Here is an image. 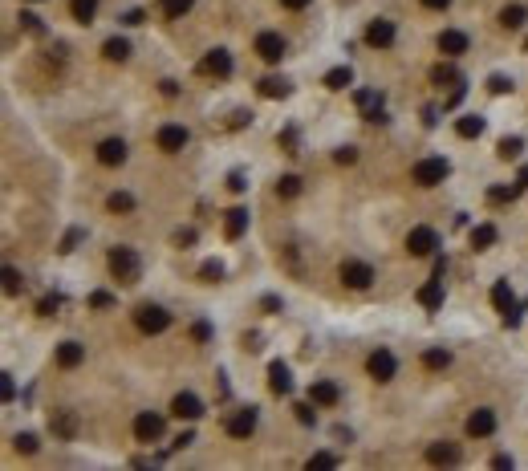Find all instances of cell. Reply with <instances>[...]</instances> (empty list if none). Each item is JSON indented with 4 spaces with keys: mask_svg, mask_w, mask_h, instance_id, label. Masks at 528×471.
<instances>
[{
    "mask_svg": "<svg viewBox=\"0 0 528 471\" xmlns=\"http://www.w3.org/2000/svg\"><path fill=\"white\" fill-rule=\"evenodd\" d=\"M261 98H289V82H285V78H272V74H268V78H261Z\"/></svg>",
    "mask_w": 528,
    "mask_h": 471,
    "instance_id": "obj_30",
    "label": "cell"
},
{
    "mask_svg": "<svg viewBox=\"0 0 528 471\" xmlns=\"http://www.w3.org/2000/svg\"><path fill=\"white\" fill-rule=\"evenodd\" d=\"M419 305H423V309H439V305H443V281L431 276V281L419 289Z\"/></svg>",
    "mask_w": 528,
    "mask_h": 471,
    "instance_id": "obj_27",
    "label": "cell"
},
{
    "mask_svg": "<svg viewBox=\"0 0 528 471\" xmlns=\"http://www.w3.org/2000/svg\"><path fill=\"white\" fill-rule=\"evenodd\" d=\"M342 285L346 289H370L374 285V268L366 260H346L342 264Z\"/></svg>",
    "mask_w": 528,
    "mask_h": 471,
    "instance_id": "obj_7",
    "label": "cell"
},
{
    "mask_svg": "<svg viewBox=\"0 0 528 471\" xmlns=\"http://www.w3.org/2000/svg\"><path fill=\"white\" fill-rule=\"evenodd\" d=\"M435 248H439V236H435V228L419 223V228H410V232H406V252H410V256H431Z\"/></svg>",
    "mask_w": 528,
    "mask_h": 471,
    "instance_id": "obj_4",
    "label": "cell"
},
{
    "mask_svg": "<svg viewBox=\"0 0 528 471\" xmlns=\"http://www.w3.org/2000/svg\"><path fill=\"white\" fill-rule=\"evenodd\" d=\"M98 163H102V167H122V163H126V142H122V138L98 142Z\"/></svg>",
    "mask_w": 528,
    "mask_h": 471,
    "instance_id": "obj_14",
    "label": "cell"
},
{
    "mask_svg": "<svg viewBox=\"0 0 528 471\" xmlns=\"http://www.w3.org/2000/svg\"><path fill=\"white\" fill-rule=\"evenodd\" d=\"M525 49H528V41H525Z\"/></svg>",
    "mask_w": 528,
    "mask_h": 471,
    "instance_id": "obj_63",
    "label": "cell"
},
{
    "mask_svg": "<svg viewBox=\"0 0 528 471\" xmlns=\"http://www.w3.org/2000/svg\"><path fill=\"white\" fill-rule=\"evenodd\" d=\"M171 415H175V419H187V423L204 419V402H199V394H191V390L175 394V402H171Z\"/></svg>",
    "mask_w": 528,
    "mask_h": 471,
    "instance_id": "obj_13",
    "label": "cell"
},
{
    "mask_svg": "<svg viewBox=\"0 0 528 471\" xmlns=\"http://www.w3.org/2000/svg\"><path fill=\"white\" fill-rule=\"evenodd\" d=\"M313 406H317L313 398H309V402H297V406H293V410H297V423H305V427H313V423H317V410H313Z\"/></svg>",
    "mask_w": 528,
    "mask_h": 471,
    "instance_id": "obj_42",
    "label": "cell"
},
{
    "mask_svg": "<svg viewBox=\"0 0 528 471\" xmlns=\"http://www.w3.org/2000/svg\"><path fill=\"white\" fill-rule=\"evenodd\" d=\"M395 25L390 21H370V29H366V45H374V49H390L395 45Z\"/></svg>",
    "mask_w": 528,
    "mask_h": 471,
    "instance_id": "obj_17",
    "label": "cell"
},
{
    "mask_svg": "<svg viewBox=\"0 0 528 471\" xmlns=\"http://www.w3.org/2000/svg\"><path fill=\"white\" fill-rule=\"evenodd\" d=\"M122 25H142V12H138V8H131V12L122 17Z\"/></svg>",
    "mask_w": 528,
    "mask_h": 471,
    "instance_id": "obj_59",
    "label": "cell"
},
{
    "mask_svg": "<svg viewBox=\"0 0 528 471\" xmlns=\"http://www.w3.org/2000/svg\"><path fill=\"white\" fill-rule=\"evenodd\" d=\"M463 94H468V89H463V82H459V86L451 89V98H447V106H459V102H463Z\"/></svg>",
    "mask_w": 528,
    "mask_h": 471,
    "instance_id": "obj_56",
    "label": "cell"
},
{
    "mask_svg": "<svg viewBox=\"0 0 528 471\" xmlns=\"http://www.w3.org/2000/svg\"><path fill=\"white\" fill-rule=\"evenodd\" d=\"M191 443H195V430H183V435H175L171 451H183V447H191Z\"/></svg>",
    "mask_w": 528,
    "mask_h": 471,
    "instance_id": "obj_52",
    "label": "cell"
},
{
    "mask_svg": "<svg viewBox=\"0 0 528 471\" xmlns=\"http://www.w3.org/2000/svg\"><path fill=\"white\" fill-rule=\"evenodd\" d=\"M309 468H338V455H329V451H317V455L309 459Z\"/></svg>",
    "mask_w": 528,
    "mask_h": 471,
    "instance_id": "obj_45",
    "label": "cell"
},
{
    "mask_svg": "<svg viewBox=\"0 0 528 471\" xmlns=\"http://www.w3.org/2000/svg\"><path fill=\"white\" fill-rule=\"evenodd\" d=\"M431 82H435V86H459L463 78H459V69H455L451 61H443V65H435V69H431Z\"/></svg>",
    "mask_w": 528,
    "mask_h": 471,
    "instance_id": "obj_31",
    "label": "cell"
},
{
    "mask_svg": "<svg viewBox=\"0 0 528 471\" xmlns=\"http://www.w3.org/2000/svg\"><path fill=\"white\" fill-rule=\"evenodd\" d=\"M333 159H338V163H353V159H358V151H353V146H342Z\"/></svg>",
    "mask_w": 528,
    "mask_h": 471,
    "instance_id": "obj_55",
    "label": "cell"
},
{
    "mask_svg": "<svg viewBox=\"0 0 528 471\" xmlns=\"http://www.w3.org/2000/svg\"><path fill=\"white\" fill-rule=\"evenodd\" d=\"M520 151H525V138H516V134H512V138H500V146H496V155H500L504 163H508V159H520Z\"/></svg>",
    "mask_w": 528,
    "mask_h": 471,
    "instance_id": "obj_36",
    "label": "cell"
},
{
    "mask_svg": "<svg viewBox=\"0 0 528 471\" xmlns=\"http://www.w3.org/2000/svg\"><path fill=\"white\" fill-rule=\"evenodd\" d=\"M106 208H110L114 215H131L134 212V195L131 191H114V195L106 199Z\"/></svg>",
    "mask_w": 528,
    "mask_h": 471,
    "instance_id": "obj_35",
    "label": "cell"
},
{
    "mask_svg": "<svg viewBox=\"0 0 528 471\" xmlns=\"http://www.w3.org/2000/svg\"><path fill=\"white\" fill-rule=\"evenodd\" d=\"M199 74H204V78H232V53H228V49H212V53L199 61Z\"/></svg>",
    "mask_w": 528,
    "mask_h": 471,
    "instance_id": "obj_9",
    "label": "cell"
},
{
    "mask_svg": "<svg viewBox=\"0 0 528 471\" xmlns=\"http://www.w3.org/2000/svg\"><path fill=\"white\" fill-rule=\"evenodd\" d=\"M492 430H496V410H487V406L472 410V419H468V435H472V439H487Z\"/></svg>",
    "mask_w": 528,
    "mask_h": 471,
    "instance_id": "obj_18",
    "label": "cell"
},
{
    "mask_svg": "<svg viewBox=\"0 0 528 471\" xmlns=\"http://www.w3.org/2000/svg\"><path fill=\"white\" fill-rule=\"evenodd\" d=\"M350 82H353L350 65H338V69H329V74H325V89H346Z\"/></svg>",
    "mask_w": 528,
    "mask_h": 471,
    "instance_id": "obj_37",
    "label": "cell"
},
{
    "mask_svg": "<svg viewBox=\"0 0 528 471\" xmlns=\"http://www.w3.org/2000/svg\"><path fill=\"white\" fill-rule=\"evenodd\" d=\"M410 175H415V183H419V187H435V183H443V179L451 175V163H447L443 155H431V159H419Z\"/></svg>",
    "mask_w": 528,
    "mask_h": 471,
    "instance_id": "obj_2",
    "label": "cell"
},
{
    "mask_svg": "<svg viewBox=\"0 0 528 471\" xmlns=\"http://www.w3.org/2000/svg\"><path fill=\"white\" fill-rule=\"evenodd\" d=\"M82 362H86V345H78V342L57 345V366H61V370H78Z\"/></svg>",
    "mask_w": 528,
    "mask_h": 471,
    "instance_id": "obj_20",
    "label": "cell"
},
{
    "mask_svg": "<svg viewBox=\"0 0 528 471\" xmlns=\"http://www.w3.org/2000/svg\"><path fill=\"white\" fill-rule=\"evenodd\" d=\"M492 468H496V471H504V468H512V455H496V459H492Z\"/></svg>",
    "mask_w": 528,
    "mask_h": 471,
    "instance_id": "obj_57",
    "label": "cell"
},
{
    "mask_svg": "<svg viewBox=\"0 0 528 471\" xmlns=\"http://www.w3.org/2000/svg\"><path fill=\"white\" fill-rule=\"evenodd\" d=\"M525 21H528V8H525V4H508V8L500 12V25H504L508 33H516V29H525Z\"/></svg>",
    "mask_w": 528,
    "mask_h": 471,
    "instance_id": "obj_26",
    "label": "cell"
},
{
    "mask_svg": "<svg viewBox=\"0 0 528 471\" xmlns=\"http://www.w3.org/2000/svg\"><path fill=\"white\" fill-rule=\"evenodd\" d=\"M228 187H232V191H244L248 183H244V175H240V171H232V175H228Z\"/></svg>",
    "mask_w": 528,
    "mask_h": 471,
    "instance_id": "obj_54",
    "label": "cell"
},
{
    "mask_svg": "<svg viewBox=\"0 0 528 471\" xmlns=\"http://www.w3.org/2000/svg\"><path fill=\"white\" fill-rule=\"evenodd\" d=\"M163 427H167V423H163V415L142 410V415L134 419V439H138V443H155V439L163 435Z\"/></svg>",
    "mask_w": 528,
    "mask_h": 471,
    "instance_id": "obj_10",
    "label": "cell"
},
{
    "mask_svg": "<svg viewBox=\"0 0 528 471\" xmlns=\"http://www.w3.org/2000/svg\"><path fill=\"white\" fill-rule=\"evenodd\" d=\"M252 430H256V410H252V406H248V410H236V415L228 419V435H232V439H248Z\"/></svg>",
    "mask_w": 528,
    "mask_h": 471,
    "instance_id": "obj_19",
    "label": "cell"
},
{
    "mask_svg": "<svg viewBox=\"0 0 528 471\" xmlns=\"http://www.w3.org/2000/svg\"><path fill=\"white\" fill-rule=\"evenodd\" d=\"M199 276H204L208 285H216V281H223V264L220 260H204V264H199Z\"/></svg>",
    "mask_w": 528,
    "mask_h": 471,
    "instance_id": "obj_40",
    "label": "cell"
},
{
    "mask_svg": "<svg viewBox=\"0 0 528 471\" xmlns=\"http://www.w3.org/2000/svg\"><path fill=\"white\" fill-rule=\"evenodd\" d=\"M427 459H431L435 468H455V463L463 459V451H459L455 443H431V447H427Z\"/></svg>",
    "mask_w": 528,
    "mask_h": 471,
    "instance_id": "obj_16",
    "label": "cell"
},
{
    "mask_svg": "<svg viewBox=\"0 0 528 471\" xmlns=\"http://www.w3.org/2000/svg\"><path fill=\"white\" fill-rule=\"evenodd\" d=\"M520 191H525V183L516 179L512 187H487V204H516L520 199Z\"/></svg>",
    "mask_w": 528,
    "mask_h": 471,
    "instance_id": "obj_28",
    "label": "cell"
},
{
    "mask_svg": "<svg viewBox=\"0 0 528 471\" xmlns=\"http://www.w3.org/2000/svg\"><path fill=\"white\" fill-rule=\"evenodd\" d=\"M496 240H500L496 223H476V228H472V248H476V252H484V248H492Z\"/></svg>",
    "mask_w": 528,
    "mask_h": 471,
    "instance_id": "obj_25",
    "label": "cell"
},
{
    "mask_svg": "<svg viewBox=\"0 0 528 471\" xmlns=\"http://www.w3.org/2000/svg\"><path fill=\"white\" fill-rule=\"evenodd\" d=\"M191 338H195L199 345L212 342V325H208V321H195V325H191Z\"/></svg>",
    "mask_w": 528,
    "mask_h": 471,
    "instance_id": "obj_47",
    "label": "cell"
},
{
    "mask_svg": "<svg viewBox=\"0 0 528 471\" xmlns=\"http://www.w3.org/2000/svg\"><path fill=\"white\" fill-rule=\"evenodd\" d=\"M102 57L106 61H126L131 57V41L126 37H110V41L102 45Z\"/></svg>",
    "mask_w": 528,
    "mask_h": 471,
    "instance_id": "obj_29",
    "label": "cell"
},
{
    "mask_svg": "<svg viewBox=\"0 0 528 471\" xmlns=\"http://www.w3.org/2000/svg\"><path fill=\"white\" fill-rule=\"evenodd\" d=\"M0 398H4V402H12V398H16V382H12V374H0Z\"/></svg>",
    "mask_w": 528,
    "mask_h": 471,
    "instance_id": "obj_44",
    "label": "cell"
},
{
    "mask_svg": "<svg viewBox=\"0 0 528 471\" xmlns=\"http://www.w3.org/2000/svg\"><path fill=\"white\" fill-rule=\"evenodd\" d=\"M69 8H74V17H78L82 25H89L94 12H98V0H69Z\"/></svg>",
    "mask_w": 528,
    "mask_h": 471,
    "instance_id": "obj_39",
    "label": "cell"
},
{
    "mask_svg": "<svg viewBox=\"0 0 528 471\" xmlns=\"http://www.w3.org/2000/svg\"><path fill=\"white\" fill-rule=\"evenodd\" d=\"M423 366H427V370H447V366H451V353H447V349H427V353H423Z\"/></svg>",
    "mask_w": 528,
    "mask_h": 471,
    "instance_id": "obj_38",
    "label": "cell"
},
{
    "mask_svg": "<svg viewBox=\"0 0 528 471\" xmlns=\"http://www.w3.org/2000/svg\"><path fill=\"white\" fill-rule=\"evenodd\" d=\"M57 305H61V297H45L41 305H37V313H41V317H53V313H57Z\"/></svg>",
    "mask_w": 528,
    "mask_h": 471,
    "instance_id": "obj_51",
    "label": "cell"
},
{
    "mask_svg": "<svg viewBox=\"0 0 528 471\" xmlns=\"http://www.w3.org/2000/svg\"><path fill=\"white\" fill-rule=\"evenodd\" d=\"M252 49H256L261 61L276 65V61L285 57V37H280V33H256V45H252Z\"/></svg>",
    "mask_w": 528,
    "mask_h": 471,
    "instance_id": "obj_11",
    "label": "cell"
},
{
    "mask_svg": "<svg viewBox=\"0 0 528 471\" xmlns=\"http://www.w3.org/2000/svg\"><path fill=\"white\" fill-rule=\"evenodd\" d=\"M191 4H195V0H159V12H163L167 21H179V17L191 12Z\"/></svg>",
    "mask_w": 528,
    "mask_h": 471,
    "instance_id": "obj_32",
    "label": "cell"
},
{
    "mask_svg": "<svg viewBox=\"0 0 528 471\" xmlns=\"http://www.w3.org/2000/svg\"><path fill=\"white\" fill-rule=\"evenodd\" d=\"M21 25H25L29 33H41V17H37V12H21Z\"/></svg>",
    "mask_w": 528,
    "mask_h": 471,
    "instance_id": "obj_48",
    "label": "cell"
},
{
    "mask_svg": "<svg viewBox=\"0 0 528 471\" xmlns=\"http://www.w3.org/2000/svg\"><path fill=\"white\" fill-rule=\"evenodd\" d=\"M492 305H496L500 317L516 309V297H512V285H508V281H496V285H492Z\"/></svg>",
    "mask_w": 528,
    "mask_h": 471,
    "instance_id": "obj_24",
    "label": "cell"
},
{
    "mask_svg": "<svg viewBox=\"0 0 528 471\" xmlns=\"http://www.w3.org/2000/svg\"><path fill=\"white\" fill-rule=\"evenodd\" d=\"M280 4H285V8H293V12H301V8H305L309 0H280Z\"/></svg>",
    "mask_w": 528,
    "mask_h": 471,
    "instance_id": "obj_61",
    "label": "cell"
},
{
    "mask_svg": "<svg viewBox=\"0 0 528 471\" xmlns=\"http://www.w3.org/2000/svg\"><path fill=\"white\" fill-rule=\"evenodd\" d=\"M248 232V208H232V212H223V236L228 240H240Z\"/></svg>",
    "mask_w": 528,
    "mask_h": 471,
    "instance_id": "obj_22",
    "label": "cell"
},
{
    "mask_svg": "<svg viewBox=\"0 0 528 471\" xmlns=\"http://www.w3.org/2000/svg\"><path fill=\"white\" fill-rule=\"evenodd\" d=\"M366 370H370V378L374 382H390L398 374V362H395V353L390 349H374L370 358H366Z\"/></svg>",
    "mask_w": 528,
    "mask_h": 471,
    "instance_id": "obj_6",
    "label": "cell"
},
{
    "mask_svg": "<svg viewBox=\"0 0 528 471\" xmlns=\"http://www.w3.org/2000/svg\"><path fill=\"white\" fill-rule=\"evenodd\" d=\"M21 289H25V276H21L16 268H4V293H8V297H16Z\"/></svg>",
    "mask_w": 528,
    "mask_h": 471,
    "instance_id": "obj_41",
    "label": "cell"
},
{
    "mask_svg": "<svg viewBox=\"0 0 528 471\" xmlns=\"http://www.w3.org/2000/svg\"><path fill=\"white\" fill-rule=\"evenodd\" d=\"M49 430H53L57 439H78V430H82L78 410H53V415H49Z\"/></svg>",
    "mask_w": 528,
    "mask_h": 471,
    "instance_id": "obj_12",
    "label": "cell"
},
{
    "mask_svg": "<svg viewBox=\"0 0 528 471\" xmlns=\"http://www.w3.org/2000/svg\"><path fill=\"white\" fill-rule=\"evenodd\" d=\"M309 398L317 406H338L342 402V390H338V382H329V378H317V382L309 386Z\"/></svg>",
    "mask_w": 528,
    "mask_h": 471,
    "instance_id": "obj_15",
    "label": "cell"
},
{
    "mask_svg": "<svg viewBox=\"0 0 528 471\" xmlns=\"http://www.w3.org/2000/svg\"><path fill=\"white\" fill-rule=\"evenodd\" d=\"M276 195L280 199H297L301 195V175H280L276 179Z\"/></svg>",
    "mask_w": 528,
    "mask_h": 471,
    "instance_id": "obj_33",
    "label": "cell"
},
{
    "mask_svg": "<svg viewBox=\"0 0 528 471\" xmlns=\"http://www.w3.org/2000/svg\"><path fill=\"white\" fill-rule=\"evenodd\" d=\"M89 305H94V309H110V305H114V297L98 289V293H89Z\"/></svg>",
    "mask_w": 528,
    "mask_h": 471,
    "instance_id": "obj_50",
    "label": "cell"
},
{
    "mask_svg": "<svg viewBox=\"0 0 528 471\" xmlns=\"http://www.w3.org/2000/svg\"><path fill=\"white\" fill-rule=\"evenodd\" d=\"M187 138H191L187 127H179V122H163L159 134H155V146H159V151H167V155H179V151L187 146Z\"/></svg>",
    "mask_w": 528,
    "mask_h": 471,
    "instance_id": "obj_5",
    "label": "cell"
},
{
    "mask_svg": "<svg viewBox=\"0 0 528 471\" xmlns=\"http://www.w3.org/2000/svg\"><path fill=\"white\" fill-rule=\"evenodd\" d=\"M439 53L443 57H459V53H468V33H459V29H443L439 33Z\"/></svg>",
    "mask_w": 528,
    "mask_h": 471,
    "instance_id": "obj_21",
    "label": "cell"
},
{
    "mask_svg": "<svg viewBox=\"0 0 528 471\" xmlns=\"http://www.w3.org/2000/svg\"><path fill=\"white\" fill-rule=\"evenodd\" d=\"M268 390L272 394H293V374H289L285 362H272L268 366Z\"/></svg>",
    "mask_w": 528,
    "mask_h": 471,
    "instance_id": "obj_23",
    "label": "cell"
},
{
    "mask_svg": "<svg viewBox=\"0 0 528 471\" xmlns=\"http://www.w3.org/2000/svg\"><path fill=\"white\" fill-rule=\"evenodd\" d=\"M175 244H179V248H183V244H195V232H191V228H179V232H175Z\"/></svg>",
    "mask_w": 528,
    "mask_h": 471,
    "instance_id": "obj_53",
    "label": "cell"
},
{
    "mask_svg": "<svg viewBox=\"0 0 528 471\" xmlns=\"http://www.w3.org/2000/svg\"><path fill=\"white\" fill-rule=\"evenodd\" d=\"M159 86H163V98H175V94H179V86L171 82V78H167V82H159Z\"/></svg>",
    "mask_w": 528,
    "mask_h": 471,
    "instance_id": "obj_60",
    "label": "cell"
},
{
    "mask_svg": "<svg viewBox=\"0 0 528 471\" xmlns=\"http://www.w3.org/2000/svg\"><path fill=\"white\" fill-rule=\"evenodd\" d=\"M353 102H358V110H362L366 122H386V114H382V94H378V89H358Z\"/></svg>",
    "mask_w": 528,
    "mask_h": 471,
    "instance_id": "obj_8",
    "label": "cell"
},
{
    "mask_svg": "<svg viewBox=\"0 0 528 471\" xmlns=\"http://www.w3.org/2000/svg\"><path fill=\"white\" fill-rule=\"evenodd\" d=\"M134 325H138L142 333H163V329L171 325V313H167L163 305H138V313H134Z\"/></svg>",
    "mask_w": 528,
    "mask_h": 471,
    "instance_id": "obj_3",
    "label": "cell"
},
{
    "mask_svg": "<svg viewBox=\"0 0 528 471\" xmlns=\"http://www.w3.org/2000/svg\"><path fill=\"white\" fill-rule=\"evenodd\" d=\"M82 240V228H69L65 232V240H61V252H74V244Z\"/></svg>",
    "mask_w": 528,
    "mask_h": 471,
    "instance_id": "obj_49",
    "label": "cell"
},
{
    "mask_svg": "<svg viewBox=\"0 0 528 471\" xmlns=\"http://www.w3.org/2000/svg\"><path fill=\"white\" fill-rule=\"evenodd\" d=\"M447 4H451V0H423V8H431V12H443Z\"/></svg>",
    "mask_w": 528,
    "mask_h": 471,
    "instance_id": "obj_58",
    "label": "cell"
},
{
    "mask_svg": "<svg viewBox=\"0 0 528 471\" xmlns=\"http://www.w3.org/2000/svg\"><path fill=\"white\" fill-rule=\"evenodd\" d=\"M106 264H110V276L118 285H138V276H142V260L134 248H110Z\"/></svg>",
    "mask_w": 528,
    "mask_h": 471,
    "instance_id": "obj_1",
    "label": "cell"
},
{
    "mask_svg": "<svg viewBox=\"0 0 528 471\" xmlns=\"http://www.w3.org/2000/svg\"><path fill=\"white\" fill-rule=\"evenodd\" d=\"M520 183H525V187H528V163H525V167H520Z\"/></svg>",
    "mask_w": 528,
    "mask_h": 471,
    "instance_id": "obj_62",
    "label": "cell"
},
{
    "mask_svg": "<svg viewBox=\"0 0 528 471\" xmlns=\"http://www.w3.org/2000/svg\"><path fill=\"white\" fill-rule=\"evenodd\" d=\"M12 443H16V451H25V455H33V451H37V435H29V430H25V435H16Z\"/></svg>",
    "mask_w": 528,
    "mask_h": 471,
    "instance_id": "obj_43",
    "label": "cell"
},
{
    "mask_svg": "<svg viewBox=\"0 0 528 471\" xmlns=\"http://www.w3.org/2000/svg\"><path fill=\"white\" fill-rule=\"evenodd\" d=\"M487 89H492V94H508V89H512V82H508L504 74H492V78H487Z\"/></svg>",
    "mask_w": 528,
    "mask_h": 471,
    "instance_id": "obj_46",
    "label": "cell"
},
{
    "mask_svg": "<svg viewBox=\"0 0 528 471\" xmlns=\"http://www.w3.org/2000/svg\"><path fill=\"white\" fill-rule=\"evenodd\" d=\"M455 134H459V138H480V134H484V118H476V114L459 118V122H455Z\"/></svg>",
    "mask_w": 528,
    "mask_h": 471,
    "instance_id": "obj_34",
    "label": "cell"
}]
</instances>
